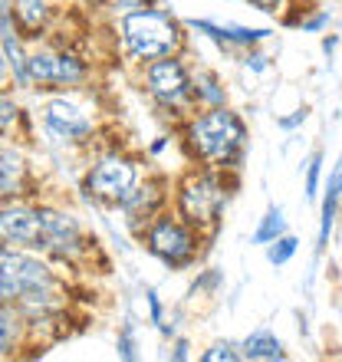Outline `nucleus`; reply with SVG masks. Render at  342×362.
Instances as JSON below:
<instances>
[{
	"label": "nucleus",
	"mask_w": 342,
	"mask_h": 362,
	"mask_svg": "<svg viewBox=\"0 0 342 362\" xmlns=\"http://www.w3.org/2000/svg\"><path fill=\"white\" fill-rule=\"evenodd\" d=\"M184 349H188V343H178V346H175V359H188V353H184Z\"/></svg>",
	"instance_id": "bb28decb"
},
{
	"label": "nucleus",
	"mask_w": 342,
	"mask_h": 362,
	"mask_svg": "<svg viewBox=\"0 0 342 362\" xmlns=\"http://www.w3.org/2000/svg\"><path fill=\"white\" fill-rule=\"evenodd\" d=\"M194 76V105L198 109H211V105H228V89L220 86V79L211 69H198Z\"/></svg>",
	"instance_id": "2eb2a0df"
},
{
	"label": "nucleus",
	"mask_w": 342,
	"mask_h": 362,
	"mask_svg": "<svg viewBox=\"0 0 342 362\" xmlns=\"http://www.w3.org/2000/svg\"><path fill=\"white\" fill-rule=\"evenodd\" d=\"M201 359L204 362H237V359H244V353H240V346H234V343H214L211 349L201 353Z\"/></svg>",
	"instance_id": "aec40b11"
},
{
	"label": "nucleus",
	"mask_w": 342,
	"mask_h": 362,
	"mask_svg": "<svg viewBox=\"0 0 342 362\" xmlns=\"http://www.w3.org/2000/svg\"><path fill=\"white\" fill-rule=\"evenodd\" d=\"M339 198H342V158L336 162V168L329 172V181H326L323 224H319V247H326V240H329V230H333V221H336V208H339Z\"/></svg>",
	"instance_id": "ddd939ff"
},
{
	"label": "nucleus",
	"mask_w": 342,
	"mask_h": 362,
	"mask_svg": "<svg viewBox=\"0 0 342 362\" xmlns=\"http://www.w3.org/2000/svg\"><path fill=\"white\" fill-rule=\"evenodd\" d=\"M201 230L178 214H155L145 228V247L168 267H191L201 254Z\"/></svg>",
	"instance_id": "423d86ee"
},
{
	"label": "nucleus",
	"mask_w": 342,
	"mask_h": 362,
	"mask_svg": "<svg viewBox=\"0 0 342 362\" xmlns=\"http://www.w3.org/2000/svg\"><path fill=\"white\" fill-rule=\"evenodd\" d=\"M17 103H13V99H10V95H4L0 93V132H4V129H10V125L17 122Z\"/></svg>",
	"instance_id": "5701e85b"
},
{
	"label": "nucleus",
	"mask_w": 342,
	"mask_h": 362,
	"mask_svg": "<svg viewBox=\"0 0 342 362\" xmlns=\"http://www.w3.org/2000/svg\"><path fill=\"white\" fill-rule=\"evenodd\" d=\"M184 145L191 158H198L204 168L230 172L237 168L240 155L247 148V122L230 105L198 109L184 122Z\"/></svg>",
	"instance_id": "f03ea898"
},
{
	"label": "nucleus",
	"mask_w": 342,
	"mask_h": 362,
	"mask_svg": "<svg viewBox=\"0 0 342 362\" xmlns=\"http://www.w3.org/2000/svg\"><path fill=\"white\" fill-rule=\"evenodd\" d=\"M228 181L218 168H191L175 185V214L184 218L201 234H214L228 208Z\"/></svg>",
	"instance_id": "20e7f679"
},
{
	"label": "nucleus",
	"mask_w": 342,
	"mask_h": 362,
	"mask_svg": "<svg viewBox=\"0 0 342 362\" xmlns=\"http://www.w3.org/2000/svg\"><path fill=\"white\" fill-rule=\"evenodd\" d=\"M250 7H256L260 13H270V17H276V13H286V7H300V0H247Z\"/></svg>",
	"instance_id": "4be33fe9"
},
{
	"label": "nucleus",
	"mask_w": 342,
	"mask_h": 362,
	"mask_svg": "<svg viewBox=\"0 0 342 362\" xmlns=\"http://www.w3.org/2000/svg\"><path fill=\"white\" fill-rule=\"evenodd\" d=\"M43 122L53 135L66 139V142H83L93 135V115L86 105H79L73 95H57L43 105Z\"/></svg>",
	"instance_id": "9d476101"
},
{
	"label": "nucleus",
	"mask_w": 342,
	"mask_h": 362,
	"mask_svg": "<svg viewBox=\"0 0 342 362\" xmlns=\"http://www.w3.org/2000/svg\"><path fill=\"white\" fill-rule=\"evenodd\" d=\"M47 290H57V276L47 260H40L27 247L0 244V303L17 306Z\"/></svg>",
	"instance_id": "39448f33"
},
{
	"label": "nucleus",
	"mask_w": 342,
	"mask_h": 362,
	"mask_svg": "<svg viewBox=\"0 0 342 362\" xmlns=\"http://www.w3.org/2000/svg\"><path fill=\"white\" fill-rule=\"evenodd\" d=\"M23 175H27V162L20 148L0 142V198H10L23 188Z\"/></svg>",
	"instance_id": "9b49d317"
},
{
	"label": "nucleus",
	"mask_w": 342,
	"mask_h": 362,
	"mask_svg": "<svg viewBox=\"0 0 342 362\" xmlns=\"http://www.w3.org/2000/svg\"><path fill=\"white\" fill-rule=\"evenodd\" d=\"M138 181L142 178H138V168H135L132 158H125V155H102V158L89 168V175H86V188L99 201L122 204L125 194H129Z\"/></svg>",
	"instance_id": "6e6552de"
},
{
	"label": "nucleus",
	"mask_w": 342,
	"mask_h": 362,
	"mask_svg": "<svg viewBox=\"0 0 342 362\" xmlns=\"http://www.w3.org/2000/svg\"><path fill=\"white\" fill-rule=\"evenodd\" d=\"M148 303H152V320H155V323H162V303H158L155 290H148Z\"/></svg>",
	"instance_id": "a878e982"
},
{
	"label": "nucleus",
	"mask_w": 342,
	"mask_h": 362,
	"mask_svg": "<svg viewBox=\"0 0 342 362\" xmlns=\"http://www.w3.org/2000/svg\"><path fill=\"white\" fill-rule=\"evenodd\" d=\"M191 30H201L208 33L211 40L218 43H228V47H254L266 37V30H247V27H218V23H208V20H191Z\"/></svg>",
	"instance_id": "f8f14e48"
},
{
	"label": "nucleus",
	"mask_w": 342,
	"mask_h": 362,
	"mask_svg": "<svg viewBox=\"0 0 342 362\" xmlns=\"http://www.w3.org/2000/svg\"><path fill=\"white\" fill-rule=\"evenodd\" d=\"M240 353H244V359H286L283 343H280L270 329H256V333H250L247 339L240 343Z\"/></svg>",
	"instance_id": "4468645a"
},
{
	"label": "nucleus",
	"mask_w": 342,
	"mask_h": 362,
	"mask_svg": "<svg viewBox=\"0 0 342 362\" xmlns=\"http://www.w3.org/2000/svg\"><path fill=\"white\" fill-rule=\"evenodd\" d=\"M319 178H323V155L313 152L309 162H306V198L319 194Z\"/></svg>",
	"instance_id": "412c9836"
},
{
	"label": "nucleus",
	"mask_w": 342,
	"mask_h": 362,
	"mask_svg": "<svg viewBox=\"0 0 342 362\" xmlns=\"http://www.w3.org/2000/svg\"><path fill=\"white\" fill-rule=\"evenodd\" d=\"M296 250H300V240H296L293 234H280L276 240L266 244V260H270L273 267H283V264H290V260L296 257Z\"/></svg>",
	"instance_id": "a211bd4d"
},
{
	"label": "nucleus",
	"mask_w": 342,
	"mask_h": 362,
	"mask_svg": "<svg viewBox=\"0 0 342 362\" xmlns=\"http://www.w3.org/2000/svg\"><path fill=\"white\" fill-rule=\"evenodd\" d=\"M142 83H145V93L152 95L162 109H171V112H188V109H194V76H191V69L184 66L181 53L145 63Z\"/></svg>",
	"instance_id": "0eeeda50"
},
{
	"label": "nucleus",
	"mask_w": 342,
	"mask_h": 362,
	"mask_svg": "<svg viewBox=\"0 0 342 362\" xmlns=\"http://www.w3.org/2000/svg\"><path fill=\"white\" fill-rule=\"evenodd\" d=\"M27 76L37 86H79L86 79V63L63 49H37L27 57Z\"/></svg>",
	"instance_id": "1a4fd4ad"
},
{
	"label": "nucleus",
	"mask_w": 342,
	"mask_h": 362,
	"mask_svg": "<svg viewBox=\"0 0 342 362\" xmlns=\"http://www.w3.org/2000/svg\"><path fill=\"white\" fill-rule=\"evenodd\" d=\"M306 115H309V109L303 105V109H296L293 115H286V119H280V129H296L300 122H306Z\"/></svg>",
	"instance_id": "b1692460"
},
{
	"label": "nucleus",
	"mask_w": 342,
	"mask_h": 362,
	"mask_svg": "<svg viewBox=\"0 0 342 362\" xmlns=\"http://www.w3.org/2000/svg\"><path fill=\"white\" fill-rule=\"evenodd\" d=\"M0 240L13 244V247L43 250V254L63 260L83 250V230L73 214L49 208H27V204H13V208L0 211Z\"/></svg>",
	"instance_id": "f257e3e1"
},
{
	"label": "nucleus",
	"mask_w": 342,
	"mask_h": 362,
	"mask_svg": "<svg viewBox=\"0 0 342 362\" xmlns=\"http://www.w3.org/2000/svg\"><path fill=\"white\" fill-rule=\"evenodd\" d=\"M280 234H286V218H283V208H270L264 214V221H260V228L254 230V244H270V240H276Z\"/></svg>",
	"instance_id": "f3484780"
},
{
	"label": "nucleus",
	"mask_w": 342,
	"mask_h": 362,
	"mask_svg": "<svg viewBox=\"0 0 342 362\" xmlns=\"http://www.w3.org/2000/svg\"><path fill=\"white\" fill-rule=\"evenodd\" d=\"M300 4H303V0H300Z\"/></svg>",
	"instance_id": "cd10ccee"
},
{
	"label": "nucleus",
	"mask_w": 342,
	"mask_h": 362,
	"mask_svg": "<svg viewBox=\"0 0 342 362\" xmlns=\"http://www.w3.org/2000/svg\"><path fill=\"white\" fill-rule=\"evenodd\" d=\"M13 343H17V316L4 310V303H0V356H7Z\"/></svg>",
	"instance_id": "6ab92c4d"
},
{
	"label": "nucleus",
	"mask_w": 342,
	"mask_h": 362,
	"mask_svg": "<svg viewBox=\"0 0 342 362\" xmlns=\"http://www.w3.org/2000/svg\"><path fill=\"white\" fill-rule=\"evenodd\" d=\"M119 40H122L125 57L145 66L152 59L181 53L184 49V27L165 7H138V10L122 13V20H119Z\"/></svg>",
	"instance_id": "7ed1b4c3"
},
{
	"label": "nucleus",
	"mask_w": 342,
	"mask_h": 362,
	"mask_svg": "<svg viewBox=\"0 0 342 362\" xmlns=\"http://www.w3.org/2000/svg\"><path fill=\"white\" fill-rule=\"evenodd\" d=\"M109 7H115V10H122V13H129V10L148 7V0H109Z\"/></svg>",
	"instance_id": "393cba45"
},
{
	"label": "nucleus",
	"mask_w": 342,
	"mask_h": 362,
	"mask_svg": "<svg viewBox=\"0 0 342 362\" xmlns=\"http://www.w3.org/2000/svg\"><path fill=\"white\" fill-rule=\"evenodd\" d=\"M13 17L27 33H37L49 20V0H13Z\"/></svg>",
	"instance_id": "dca6fc26"
}]
</instances>
